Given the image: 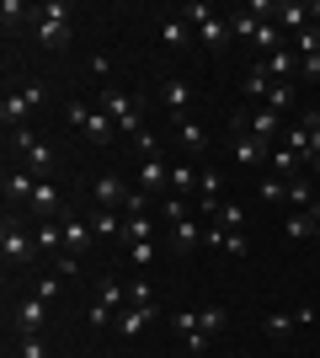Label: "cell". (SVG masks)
Returning <instances> with one entry per match:
<instances>
[{"label":"cell","instance_id":"1","mask_svg":"<svg viewBox=\"0 0 320 358\" xmlns=\"http://www.w3.org/2000/svg\"><path fill=\"white\" fill-rule=\"evenodd\" d=\"M70 32H75V11H70L64 0L38 6V43H43V48H64V43H70Z\"/></svg>","mask_w":320,"mask_h":358},{"label":"cell","instance_id":"2","mask_svg":"<svg viewBox=\"0 0 320 358\" xmlns=\"http://www.w3.org/2000/svg\"><path fill=\"white\" fill-rule=\"evenodd\" d=\"M96 107H102L107 118L118 123V134H144V118H139V107H134V96H128V91L123 86H102V96H96Z\"/></svg>","mask_w":320,"mask_h":358},{"label":"cell","instance_id":"3","mask_svg":"<svg viewBox=\"0 0 320 358\" xmlns=\"http://www.w3.org/2000/svg\"><path fill=\"white\" fill-rule=\"evenodd\" d=\"M0 257H6V268H27L38 257V241H32V230L16 214H6V224H0Z\"/></svg>","mask_w":320,"mask_h":358},{"label":"cell","instance_id":"4","mask_svg":"<svg viewBox=\"0 0 320 358\" xmlns=\"http://www.w3.org/2000/svg\"><path fill=\"white\" fill-rule=\"evenodd\" d=\"M11 145H16L22 166H27V171H32L38 182H48V177H54V150H48L43 139L32 134V129H16V134H11Z\"/></svg>","mask_w":320,"mask_h":358},{"label":"cell","instance_id":"5","mask_svg":"<svg viewBox=\"0 0 320 358\" xmlns=\"http://www.w3.org/2000/svg\"><path fill=\"white\" fill-rule=\"evenodd\" d=\"M229 155H235V166H241V171H257V166H267L273 145H267V139H257L251 129H245V118H241V123H235V139H229Z\"/></svg>","mask_w":320,"mask_h":358},{"label":"cell","instance_id":"6","mask_svg":"<svg viewBox=\"0 0 320 358\" xmlns=\"http://www.w3.org/2000/svg\"><path fill=\"white\" fill-rule=\"evenodd\" d=\"M171 331H176L192 353H208V348H213V337L198 327V310H176V315H171Z\"/></svg>","mask_w":320,"mask_h":358},{"label":"cell","instance_id":"7","mask_svg":"<svg viewBox=\"0 0 320 358\" xmlns=\"http://www.w3.org/2000/svg\"><path fill=\"white\" fill-rule=\"evenodd\" d=\"M59 230H64V252H70V257L91 252V241H96L91 220H75V214H64V220H59Z\"/></svg>","mask_w":320,"mask_h":358},{"label":"cell","instance_id":"8","mask_svg":"<svg viewBox=\"0 0 320 358\" xmlns=\"http://www.w3.org/2000/svg\"><path fill=\"white\" fill-rule=\"evenodd\" d=\"M43 321H48V299H38V294L16 299V331H22V337L43 331Z\"/></svg>","mask_w":320,"mask_h":358},{"label":"cell","instance_id":"9","mask_svg":"<svg viewBox=\"0 0 320 358\" xmlns=\"http://www.w3.org/2000/svg\"><path fill=\"white\" fill-rule=\"evenodd\" d=\"M32 220L43 224V220H64V203H59V187H54V182H38V193H32Z\"/></svg>","mask_w":320,"mask_h":358},{"label":"cell","instance_id":"10","mask_svg":"<svg viewBox=\"0 0 320 358\" xmlns=\"http://www.w3.org/2000/svg\"><path fill=\"white\" fill-rule=\"evenodd\" d=\"M160 102L171 107V118H187V107H192V86H187L182 75H166V80H160Z\"/></svg>","mask_w":320,"mask_h":358},{"label":"cell","instance_id":"11","mask_svg":"<svg viewBox=\"0 0 320 358\" xmlns=\"http://www.w3.org/2000/svg\"><path fill=\"white\" fill-rule=\"evenodd\" d=\"M245 129H251V134H257V139H267V145H277L289 123H283V113H273V107H257V113L245 118Z\"/></svg>","mask_w":320,"mask_h":358},{"label":"cell","instance_id":"12","mask_svg":"<svg viewBox=\"0 0 320 358\" xmlns=\"http://www.w3.org/2000/svg\"><path fill=\"white\" fill-rule=\"evenodd\" d=\"M32 193H38V177L27 166H11L6 171V203H32Z\"/></svg>","mask_w":320,"mask_h":358},{"label":"cell","instance_id":"13","mask_svg":"<svg viewBox=\"0 0 320 358\" xmlns=\"http://www.w3.org/2000/svg\"><path fill=\"white\" fill-rule=\"evenodd\" d=\"M27 113H32V96H27V91H6V102H0V123H6L11 134L27 123Z\"/></svg>","mask_w":320,"mask_h":358},{"label":"cell","instance_id":"14","mask_svg":"<svg viewBox=\"0 0 320 358\" xmlns=\"http://www.w3.org/2000/svg\"><path fill=\"white\" fill-rule=\"evenodd\" d=\"M91 193H96V203H102V209H123V203H128V187H123V177H112V171L91 182Z\"/></svg>","mask_w":320,"mask_h":358},{"label":"cell","instance_id":"15","mask_svg":"<svg viewBox=\"0 0 320 358\" xmlns=\"http://www.w3.org/2000/svg\"><path fill=\"white\" fill-rule=\"evenodd\" d=\"M171 182V166L160 161V155H144V166H139V193H160Z\"/></svg>","mask_w":320,"mask_h":358},{"label":"cell","instance_id":"16","mask_svg":"<svg viewBox=\"0 0 320 358\" xmlns=\"http://www.w3.org/2000/svg\"><path fill=\"white\" fill-rule=\"evenodd\" d=\"M273 22H277L283 32H305V27H315V22H310V6H299V0H283V6L273 11Z\"/></svg>","mask_w":320,"mask_h":358},{"label":"cell","instance_id":"17","mask_svg":"<svg viewBox=\"0 0 320 358\" xmlns=\"http://www.w3.org/2000/svg\"><path fill=\"white\" fill-rule=\"evenodd\" d=\"M299 166H305V161H299V155H294L289 145H273V155H267V177L294 182V177H299Z\"/></svg>","mask_w":320,"mask_h":358},{"label":"cell","instance_id":"18","mask_svg":"<svg viewBox=\"0 0 320 358\" xmlns=\"http://www.w3.org/2000/svg\"><path fill=\"white\" fill-rule=\"evenodd\" d=\"M80 134L91 139V145H112V139H118V123L107 118L102 107H91V118H86V129H80Z\"/></svg>","mask_w":320,"mask_h":358},{"label":"cell","instance_id":"19","mask_svg":"<svg viewBox=\"0 0 320 358\" xmlns=\"http://www.w3.org/2000/svg\"><path fill=\"white\" fill-rule=\"evenodd\" d=\"M150 321H155V310H139V305H128V310H118V327H112V331H118L123 343H128V337H139V331L150 327Z\"/></svg>","mask_w":320,"mask_h":358},{"label":"cell","instance_id":"20","mask_svg":"<svg viewBox=\"0 0 320 358\" xmlns=\"http://www.w3.org/2000/svg\"><path fill=\"white\" fill-rule=\"evenodd\" d=\"M171 241H176V252H192V246H203V224L192 214H182V220L171 224Z\"/></svg>","mask_w":320,"mask_h":358},{"label":"cell","instance_id":"21","mask_svg":"<svg viewBox=\"0 0 320 358\" xmlns=\"http://www.w3.org/2000/svg\"><path fill=\"white\" fill-rule=\"evenodd\" d=\"M160 230H155V220H150V209L144 214H123V241L134 246V241H155Z\"/></svg>","mask_w":320,"mask_h":358},{"label":"cell","instance_id":"22","mask_svg":"<svg viewBox=\"0 0 320 358\" xmlns=\"http://www.w3.org/2000/svg\"><path fill=\"white\" fill-rule=\"evenodd\" d=\"M198 38H203V48H213V54H219V48H229V38H235V32H229V16H213V22H203Z\"/></svg>","mask_w":320,"mask_h":358},{"label":"cell","instance_id":"23","mask_svg":"<svg viewBox=\"0 0 320 358\" xmlns=\"http://www.w3.org/2000/svg\"><path fill=\"white\" fill-rule=\"evenodd\" d=\"M257 27H261V16L251 11V6H241V11H229V32H235L241 43H257Z\"/></svg>","mask_w":320,"mask_h":358},{"label":"cell","instance_id":"24","mask_svg":"<svg viewBox=\"0 0 320 358\" xmlns=\"http://www.w3.org/2000/svg\"><path fill=\"white\" fill-rule=\"evenodd\" d=\"M261 331L283 343V337H294V331H299V315H294V310H273V315H261Z\"/></svg>","mask_w":320,"mask_h":358},{"label":"cell","instance_id":"25","mask_svg":"<svg viewBox=\"0 0 320 358\" xmlns=\"http://www.w3.org/2000/svg\"><path fill=\"white\" fill-rule=\"evenodd\" d=\"M277 145H289L294 155H299V161L310 166V123H299V118H294L289 129H283V139H277Z\"/></svg>","mask_w":320,"mask_h":358},{"label":"cell","instance_id":"26","mask_svg":"<svg viewBox=\"0 0 320 358\" xmlns=\"http://www.w3.org/2000/svg\"><path fill=\"white\" fill-rule=\"evenodd\" d=\"M176 139H182V150H208V129L198 118H176Z\"/></svg>","mask_w":320,"mask_h":358},{"label":"cell","instance_id":"27","mask_svg":"<svg viewBox=\"0 0 320 358\" xmlns=\"http://www.w3.org/2000/svg\"><path fill=\"white\" fill-rule=\"evenodd\" d=\"M267 91H273V75H267V64H251V70H245V96H251V102H267Z\"/></svg>","mask_w":320,"mask_h":358},{"label":"cell","instance_id":"28","mask_svg":"<svg viewBox=\"0 0 320 358\" xmlns=\"http://www.w3.org/2000/svg\"><path fill=\"white\" fill-rule=\"evenodd\" d=\"M213 224H219V230H229V236H235V230H241V224H245V203H235V198H224V203L213 209Z\"/></svg>","mask_w":320,"mask_h":358},{"label":"cell","instance_id":"29","mask_svg":"<svg viewBox=\"0 0 320 358\" xmlns=\"http://www.w3.org/2000/svg\"><path fill=\"white\" fill-rule=\"evenodd\" d=\"M283 236H289V241L315 236V214H310V209H289V220H283Z\"/></svg>","mask_w":320,"mask_h":358},{"label":"cell","instance_id":"30","mask_svg":"<svg viewBox=\"0 0 320 358\" xmlns=\"http://www.w3.org/2000/svg\"><path fill=\"white\" fill-rule=\"evenodd\" d=\"M283 203H289V209H315V182H310V177H294Z\"/></svg>","mask_w":320,"mask_h":358},{"label":"cell","instance_id":"31","mask_svg":"<svg viewBox=\"0 0 320 358\" xmlns=\"http://www.w3.org/2000/svg\"><path fill=\"white\" fill-rule=\"evenodd\" d=\"M187 38H192V27H187L182 16H166V22H160V43L166 48H187Z\"/></svg>","mask_w":320,"mask_h":358},{"label":"cell","instance_id":"32","mask_svg":"<svg viewBox=\"0 0 320 358\" xmlns=\"http://www.w3.org/2000/svg\"><path fill=\"white\" fill-rule=\"evenodd\" d=\"M294 96H299V80H273V91H267V107H273V113H289Z\"/></svg>","mask_w":320,"mask_h":358},{"label":"cell","instance_id":"33","mask_svg":"<svg viewBox=\"0 0 320 358\" xmlns=\"http://www.w3.org/2000/svg\"><path fill=\"white\" fill-rule=\"evenodd\" d=\"M32 241H38V252H64V230L54 220H43L38 230H32Z\"/></svg>","mask_w":320,"mask_h":358},{"label":"cell","instance_id":"34","mask_svg":"<svg viewBox=\"0 0 320 358\" xmlns=\"http://www.w3.org/2000/svg\"><path fill=\"white\" fill-rule=\"evenodd\" d=\"M176 16H182V22H187V27H192V32H198L203 22H213V16H219V11H213L208 0H187V6H182V11H176Z\"/></svg>","mask_w":320,"mask_h":358},{"label":"cell","instance_id":"35","mask_svg":"<svg viewBox=\"0 0 320 358\" xmlns=\"http://www.w3.org/2000/svg\"><path fill=\"white\" fill-rule=\"evenodd\" d=\"M91 230H96V236H118L123 241V209H96Z\"/></svg>","mask_w":320,"mask_h":358},{"label":"cell","instance_id":"36","mask_svg":"<svg viewBox=\"0 0 320 358\" xmlns=\"http://www.w3.org/2000/svg\"><path fill=\"white\" fill-rule=\"evenodd\" d=\"M0 22H6V32H16L22 22H32V6L27 0H6V6H0Z\"/></svg>","mask_w":320,"mask_h":358},{"label":"cell","instance_id":"37","mask_svg":"<svg viewBox=\"0 0 320 358\" xmlns=\"http://www.w3.org/2000/svg\"><path fill=\"white\" fill-rule=\"evenodd\" d=\"M198 327L208 331V337H219V331L229 327V315H224V305H203V310H198Z\"/></svg>","mask_w":320,"mask_h":358},{"label":"cell","instance_id":"38","mask_svg":"<svg viewBox=\"0 0 320 358\" xmlns=\"http://www.w3.org/2000/svg\"><path fill=\"white\" fill-rule=\"evenodd\" d=\"M96 305H107V310L118 315V310H128V289L123 284H102V294H96Z\"/></svg>","mask_w":320,"mask_h":358},{"label":"cell","instance_id":"39","mask_svg":"<svg viewBox=\"0 0 320 358\" xmlns=\"http://www.w3.org/2000/svg\"><path fill=\"white\" fill-rule=\"evenodd\" d=\"M171 187H176V193H198V166H171Z\"/></svg>","mask_w":320,"mask_h":358},{"label":"cell","instance_id":"40","mask_svg":"<svg viewBox=\"0 0 320 358\" xmlns=\"http://www.w3.org/2000/svg\"><path fill=\"white\" fill-rule=\"evenodd\" d=\"M257 198H261V203H283V198H289V182H283V177H261Z\"/></svg>","mask_w":320,"mask_h":358},{"label":"cell","instance_id":"41","mask_svg":"<svg viewBox=\"0 0 320 358\" xmlns=\"http://www.w3.org/2000/svg\"><path fill=\"white\" fill-rule=\"evenodd\" d=\"M128 257H134V268H155L160 246H155V241H134V246H128Z\"/></svg>","mask_w":320,"mask_h":358},{"label":"cell","instance_id":"42","mask_svg":"<svg viewBox=\"0 0 320 358\" xmlns=\"http://www.w3.org/2000/svg\"><path fill=\"white\" fill-rule=\"evenodd\" d=\"M128 305H139V310H155V284H128Z\"/></svg>","mask_w":320,"mask_h":358},{"label":"cell","instance_id":"43","mask_svg":"<svg viewBox=\"0 0 320 358\" xmlns=\"http://www.w3.org/2000/svg\"><path fill=\"white\" fill-rule=\"evenodd\" d=\"M299 86H320V54H299Z\"/></svg>","mask_w":320,"mask_h":358},{"label":"cell","instance_id":"44","mask_svg":"<svg viewBox=\"0 0 320 358\" xmlns=\"http://www.w3.org/2000/svg\"><path fill=\"white\" fill-rule=\"evenodd\" d=\"M16 358H48V343H43V331H32V337H22Z\"/></svg>","mask_w":320,"mask_h":358},{"label":"cell","instance_id":"45","mask_svg":"<svg viewBox=\"0 0 320 358\" xmlns=\"http://www.w3.org/2000/svg\"><path fill=\"white\" fill-rule=\"evenodd\" d=\"M219 252H229V257H251V241H245V230L224 236V246H219Z\"/></svg>","mask_w":320,"mask_h":358},{"label":"cell","instance_id":"46","mask_svg":"<svg viewBox=\"0 0 320 358\" xmlns=\"http://www.w3.org/2000/svg\"><path fill=\"white\" fill-rule=\"evenodd\" d=\"M64 118H70V129H86V118H91V107H86V102H70V107H64Z\"/></svg>","mask_w":320,"mask_h":358},{"label":"cell","instance_id":"47","mask_svg":"<svg viewBox=\"0 0 320 358\" xmlns=\"http://www.w3.org/2000/svg\"><path fill=\"white\" fill-rule=\"evenodd\" d=\"M32 294H38V299H48V305H54V299H59V278H38V289H32Z\"/></svg>","mask_w":320,"mask_h":358},{"label":"cell","instance_id":"48","mask_svg":"<svg viewBox=\"0 0 320 358\" xmlns=\"http://www.w3.org/2000/svg\"><path fill=\"white\" fill-rule=\"evenodd\" d=\"M91 75H96V80H107V75H112V59H107V54H96V59H91Z\"/></svg>","mask_w":320,"mask_h":358},{"label":"cell","instance_id":"49","mask_svg":"<svg viewBox=\"0 0 320 358\" xmlns=\"http://www.w3.org/2000/svg\"><path fill=\"white\" fill-rule=\"evenodd\" d=\"M294 315H299V327H315V321H320V310H315V305H299Z\"/></svg>","mask_w":320,"mask_h":358},{"label":"cell","instance_id":"50","mask_svg":"<svg viewBox=\"0 0 320 358\" xmlns=\"http://www.w3.org/2000/svg\"><path fill=\"white\" fill-rule=\"evenodd\" d=\"M305 123H310V129H320V107H310V113H305Z\"/></svg>","mask_w":320,"mask_h":358},{"label":"cell","instance_id":"51","mask_svg":"<svg viewBox=\"0 0 320 358\" xmlns=\"http://www.w3.org/2000/svg\"><path fill=\"white\" fill-rule=\"evenodd\" d=\"M310 214H315V209H310ZM315 241H320V214H315Z\"/></svg>","mask_w":320,"mask_h":358}]
</instances>
